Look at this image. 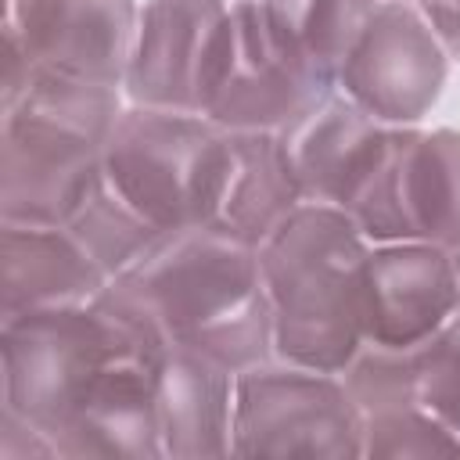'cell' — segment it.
Masks as SVG:
<instances>
[{
  "instance_id": "obj_1",
  "label": "cell",
  "mask_w": 460,
  "mask_h": 460,
  "mask_svg": "<svg viewBox=\"0 0 460 460\" xmlns=\"http://www.w3.org/2000/svg\"><path fill=\"white\" fill-rule=\"evenodd\" d=\"M165 341L108 284L93 302L0 320V402L54 456L158 460L155 363Z\"/></svg>"
},
{
  "instance_id": "obj_2",
  "label": "cell",
  "mask_w": 460,
  "mask_h": 460,
  "mask_svg": "<svg viewBox=\"0 0 460 460\" xmlns=\"http://www.w3.org/2000/svg\"><path fill=\"white\" fill-rule=\"evenodd\" d=\"M111 284L151 320L165 345L198 352L234 374L273 359L259 248L219 226L162 237Z\"/></svg>"
},
{
  "instance_id": "obj_3",
  "label": "cell",
  "mask_w": 460,
  "mask_h": 460,
  "mask_svg": "<svg viewBox=\"0 0 460 460\" xmlns=\"http://www.w3.org/2000/svg\"><path fill=\"white\" fill-rule=\"evenodd\" d=\"M119 115V86L58 72H32L4 97L0 219L68 223L104 176V144Z\"/></svg>"
},
{
  "instance_id": "obj_4",
  "label": "cell",
  "mask_w": 460,
  "mask_h": 460,
  "mask_svg": "<svg viewBox=\"0 0 460 460\" xmlns=\"http://www.w3.org/2000/svg\"><path fill=\"white\" fill-rule=\"evenodd\" d=\"M370 241L331 205H298L259 244L273 356L341 374L363 345V270Z\"/></svg>"
},
{
  "instance_id": "obj_5",
  "label": "cell",
  "mask_w": 460,
  "mask_h": 460,
  "mask_svg": "<svg viewBox=\"0 0 460 460\" xmlns=\"http://www.w3.org/2000/svg\"><path fill=\"white\" fill-rule=\"evenodd\" d=\"M226 155V129L212 119L129 104L104 144V183L169 237L212 226Z\"/></svg>"
},
{
  "instance_id": "obj_6",
  "label": "cell",
  "mask_w": 460,
  "mask_h": 460,
  "mask_svg": "<svg viewBox=\"0 0 460 460\" xmlns=\"http://www.w3.org/2000/svg\"><path fill=\"white\" fill-rule=\"evenodd\" d=\"M234 456H363V410L341 374L273 356L234 381Z\"/></svg>"
},
{
  "instance_id": "obj_7",
  "label": "cell",
  "mask_w": 460,
  "mask_h": 460,
  "mask_svg": "<svg viewBox=\"0 0 460 460\" xmlns=\"http://www.w3.org/2000/svg\"><path fill=\"white\" fill-rule=\"evenodd\" d=\"M137 25L133 0H4V97L32 72L122 90Z\"/></svg>"
},
{
  "instance_id": "obj_8",
  "label": "cell",
  "mask_w": 460,
  "mask_h": 460,
  "mask_svg": "<svg viewBox=\"0 0 460 460\" xmlns=\"http://www.w3.org/2000/svg\"><path fill=\"white\" fill-rule=\"evenodd\" d=\"M334 90L280 40L259 0L230 4V43L205 119L223 129L284 133Z\"/></svg>"
},
{
  "instance_id": "obj_9",
  "label": "cell",
  "mask_w": 460,
  "mask_h": 460,
  "mask_svg": "<svg viewBox=\"0 0 460 460\" xmlns=\"http://www.w3.org/2000/svg\"><path fill=\"white\" fill-rule=\"evenodd\" d=\"M449 54L410 0H381L338 68V90L388 126H417L442 97Z\"/></svg>"
},
{
  "instance_id": "obj_10",
  "label": "cell",
  "mask_w": 460,
  "mask_h": 460,
  "mask_svg": "<svg viewBox=\"0 0 460 460\" xmlns=\"http://www.w3.org/2000/svg\"><path fill=\"white\" fill-rule=\"evenodd\" d=\"M226 43V0H147L122 83L129 104L205 115Z\"/></svg>"
},
{
  "instance_id": "obj_11",
  "label": "cell",
  "mask_w": 460,
  "mask_h": 460,
  "mask_svg": "<svg viewBox=\"0 0 460 460\" xmlns=\"http://www.w3.org/2000/svg\"><path fill=\"white\" fill-rule=\"evenodd\" d=\"M460 313V270L431 241L370 244L363 270V345L413 349Z\"/></svg>"
},
{
  "instance_id": "obj_12",
  "label": "cell",
  "mask_w": 460,
  "mask_h": 460,
  "mask_svg": "<svg viewBox=\"0 0 460 460\" xmlns=\"http://www.w3.org/2000/svg\"><path fill=\"white\" fill-rule=\"evenodd\" d=\"M399 126L367 115L345 93H331L309 115L280 133L302 198L349 212L377 165L385 162Z\"/></svg>"
},
{
  "instance_id": "obj_13",
  "label": "cell",
  "mask_w": 460,
  "mask_h": 460,
  "mask_svg": "<svg viewBox=\"0 0 460 460\" xmlns=\"http://www.w3.org/2000/svg\"><path fill=\"white\" fill-rule=\"evenodd\" d=\"M0 320L93 302L111 277L65 223L0 219Z\"/></svg>"
},
{
  "instance_id": "obj_14",
  "label": "cell",
  "mask_w": 460,
  "mask_h": 460,
  "mask_svg": "<svg viewBox=\"0 0 460 460\" xmlns=\"http://www.w3.org/2000/svg\"><path fill=\"white\" fill-rule=\"evenodd\" d=\"M234 381L237 374L176 345L155 363V413L162 456L201 460L234 453Z\"/></svg>"
},
{
  "instance_id": "obj_15",
  "label": "cell",
  "mask_w": 460,
  "mask_h": 460,
  "mask_svg": "<svg viewBox=\"0 0 460 460\" xmlns=\"http://www.w3.org/2000/svg\"><path fill=\"white\" fill-rule=\"evenodd\" d=\"M226 176L212 226L259 248L305 198L280 133L226 129Z\"/></svg>"
},
{
  "instance_id": "obj_16",
  "label": "cell",
  "mask_w": 460,
  "mask_h": 460,
  "mask_svg": "<svg viewBox=\"0 0 460 460\" xmlns=\"http://www.w3.org/2000/svg\"><path fill=\"white\" fill-rule=\"evenodd\" d=\"M399 216L406 241L460 248V129H417L399 165Z\"/></svg>"
},
{
  "instance_id": "obj_17",
  "label": "cell",
  "mask_w": 460,
  "mask_h": 460,
  "mask_svg": "<svg viewBox=\"0 0 460 460\" xmlns=\"http://www.w3.org/2000/svg\"><path fill=\"white\" fill-rule=\"evenodd\" d=\"M280 40L338 86V68L381 0H259Z\"/></svg>"
},
{
  "instance_id": "obj_18",
  "label": "cell",
  "mask_w": 460,
  "mask_h": 460,
  "mask_svg": "<svg viewBox=\"0 0 460 460\" xmlns=\"http://www.w3.org/2000/svg\"><path fill=\"white\" fill-rule=\"evenodd\" d=\"M83 244L86 252L101 262V270L115 280L126 270H133L165 234H158L140 212H133L101 176L97 190L72 212V219L65 223Z\"/></svg>"
},
{
  "instance_id": "obj_19",
  "label": "cell",
  "mask_w": 460,
  "mask_h": 460,
  "mask_svg": "<svg viewBox=\"0 0 460 460\" xmlns=\"http://www.w3.org/2000/svg\"><path fill=\"white\" fill-rule=\"evenodd\" d=\"M410 374L413 406H424L460 435V313L410 349Z\"/></svg>"
},
{
  "instance_id": "obj_20",
  "label": "cell",
  "mask_w": 460,
  "mask_h": 460,
  "mask_svg": "<svg viewBox=\"0 0 460 460\" xmlns=\"http://www.w3.org/2000/svg\"><path fill=\"white\" fill-rule=\"evenodd\" d=\"M363 456H460V435L424 406L363 417Z\"/></svg>"
},
{
  "instance_id": "obj_21",
  "label": "cell",
  "mask_w": 460,
  "mask_h": 460,
  "mask_svg": "<svg viewBox=\"0 0 460 460\" xmlns=\"http://www.w3.org/2000/svg\"><path fill=\"white\" fill-rule=\"evenodd\" d=\"M417 7L446 54L460 61V0H417Z\"/></svg>"
},
{
  "instance_id": "obj_22",
  "label": "cell",
  "mask_w": 460,
  "mask_h": 460,
  "mask_svg": "<svg viewBox=\"0 0 460 460\" xmlns=\"http://www.w3.org/2000/svg\"><path fill=\"white\" fill-rule=\"evenodd\" d=\"M453 259H456V270H460V248H456V252H453Z\"/></svg>"
},
{
  "instance_id": "obj_23",
  "label": "cell",
  "mask_w": 460,
  "mask_h": 460,
  "mask_svg": "<svg viewBox=\"0 0 460 460\" xmlns=\"http://www.w3.org/2000/svg\"><path fill=\"white\" fill-rule=\"evenodd\" d=\"M410 4H413V0H410Z\"/></svg>"
}]
</instances>
